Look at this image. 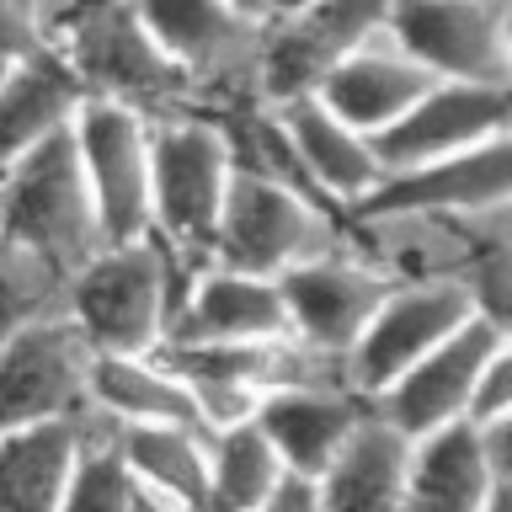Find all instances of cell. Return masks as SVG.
Returning <instances> with one entry per match:
<instances>
[{"label": "cell", "mask_w": 512, "mask_h": 512, "mask_svg": "<svg viewBox=\"0 0 512 512\" xmlns=\"http://www.w3.org/2000/svg\"><path fill=\"white\" fill-rule=\"evenodd\" d=\"M203 262L176 251L171 240H128V246H107L96 262L75 278V326L91 336L96 352H160L171 342L176 310Z\"/></svg>", "instance_id": "obj_1"}, {"label": "cell", "mask_w": 512, "mask_h": 512, "mask_svg": "<svg viewBox=\"0 0 512 512\" xmlns=\"http://www.w3.org/2000/svg\"><path fill=\"white\" fill-rule=\"evenodd\" d=\"M0 246H27L48 262L86 272L107 251L102 208H96L86 160H80L75 128L6 155L0 182Z\"/></svg>", "instance_id": "obj_2"}, {"label": "cell", "mask_w": 512, "mask_h": 512, "mask_svg": "<svg viewBox=\"0 0 512 512\" xmlns=\"http://www.w3.org/2000/svg\"><path fill=\"white\" fill-rule=\"evenodd\" d=\"M54 43L70 54L91 96H118V102L144 107L150 118L203 112V96L187 70L144 27L139 0H86L59 22Z\"/></svg>", "instance_id": "obj_3"}, {"label": "cell", "mask_w": 512, "mask_h": 512, "mask_svg": "<svg viewBox=\"0 0 512 512\" xmlns=\"http://www.w3.org/2000/svg\"><path fill=\"white\" fill-rule=\"evenodd\" d=\"M347 240L352 235L342 214L326 198H315L310 187L283 182V176H262V171H235L208 262L288 278L294 267L315 262V256L342 251Z\"/></svg>", "instance_id": "obj_4"}, {"label": "cell", "mask_w": 512, "mask_h": 512, "mask_svg": "<svg viewBox=\"0 0 512 512\" xmlns=\"http://www.w3.org/2000/svg\"><path fill=\"white\" fill-rule=\"evenodd\" d=\"M235 171L240 160L219 112L155 118V235L208 262Z\"/></svg>", "instance_id": "obj_5"}, {"label": "cell", "mask_w": 512, "mask_h": 512, "mask_svg": "<svg viewBox=\"0 0 512 512\" xmlns=\"http://www.w3.org/2000/svg\"><path fill=\"white\" fill-rule=\"evenodd\" d=\"M139 16L203 102L219 96L224 112L262 102V16L240 11L235 0H139Z\"/></svg>", "instance_id": "obj_6"}, {"label": "cell", "mask_w": 512, "mask_h": 512, "mask_svg": "<svg viewBox=\"0 0 512 512\" xmlns=\"http://www.w3.org/2000/svg\"><path fill=\"white\" fill-rule=\"evenodd\" d=\"M107 246L155 235V118L118 96H91L75 123Z\"/></svg>", "instance_id": "obj_7"}, {"label": "cell", "mask_w": 512, "mask_h": 512, "mask_svg": "<svg viewBox=\"0 0 512 512\" xmlns=\"http://www.w3.org/2000/svg\"><path fill=\"white\" fill-rule=\"evenodd\" d=\"M480 310H475V288L464 272H432V278H400L395 294L384 299L379 320L368 326V336L352 347L347 379L363 395H390L400 379L411 374L427 352H438L448 336H459Z\"/></svg>", "instance_id": "obj_8"}, {"label": "cell", "mask_w": 512, "mask_h": 512, "mask_svg": "<svg viewBox=\"0 0 512 512\" xmlns=\"http://www.w3.org/2000/svg\"><path fill=\"white\" fill-rule=\"evenodd\" d=\"M395 0H310L294 16H272L262 32V102L288 107L320 96L336 64L390 32Z\"/></svg>", "instance_id": "obj_9"}, {"label": "cell", "mask_w": 512, "mask_h": 512, "mask_svg": "<svg viewBox=\"0 0 512 512\" xmlns=\"http://www.w3.org/2000/svg\"><path fill=\"white\" fill-rule=\"evenodd\" d=\"M91 336L75 320H38V326H11L0 342V427L27 422H80L96 416Z\"/></svg>", "instance_id": "obj_10"}, {"label": "cell", "mask_w": 512, "mask_h": 512, "mask_svg": "<svg viewBox=\"0 0 512 512\" xmlns=\"http://www.w3.org/2000/svg\"><path fill=\"white\" fill-rule=\"evenodd\" d=\"M395 283L400 278L363 246V240H347L342 251L294 267L283 278L288 315H294V336L304 347L347 363L352 347H358L368 336V326L379 320L384 299L395 294Z\"/></svg>", "instance_id": "obj_11"}, {"label": "cell", "mask_w": 512, "mask_h": 512, "mask_svg": "<svg viewBox=\"0 0 512 512\" xmlns=\"http://www.w3.org/2000/svg\"><path fill=\"white\" fill-rule=\"evenodd\" d=\"M358 214H432V219L464 224L480 246L512 235V128L443 160V166L395 176Z\"/></svg>", "instance_id": "obj_12"}, {"label": "cell", "mask_w": 512, "mask_h": 512, "mask_svg": "<svg viewBox=\"0 0 512 512\" xmlns=\"http://www.w3.org/2000/svg\"><path fill=\"white\" fill-rule=\"evenodd\" d=\"M390 38L438 80L512 86V0H395Z\"/></svg>", "instance_id": "obj_13"}, {"label": "cell", "mask_w": 512, "mask_h": 512, "mask_svg": "<svg viewBox=\"0 0 512 512\" xmlns=\"http://www.w3.org/2000/svg\"><path fill=\"white\" fill-rule=\"evenodd\" d=\"M288 128V144L299 155V171L310 182L315 198H326L336 214H358L390 187V166L374 134H363L358 123H347L326 96H304V102L278 107Z\"/></svg>", "instance_id": "obj_14"}, {"label": "cell", "mask_w": 512, "mask_h": 512, "mask_svg": "<svg viewBox=\"0 0 512 512\" xmlns=\"http://www.w3.org/2000/svg\"><path fill=\"white\" fill-rule=\"evenodd\" d=\"M512 128V86H459V80H438L390 134L379 139L384 166L395 176L443 166L475 144H486Z\"/></svg>", "instance_id": "obj_15"}, {"label": "cell", "mask_w": 512, "mask_h": 512, "mask_svg": "<svg viewBox=\"0 0 512 512\" xmlns=\"http://www.w3.org/2000/svg\"><path fill=\"white\" fill-rule=\"evenodd\" d=\"M496 342H502V331L486 315H475L459 336L427 352L390 395H379V411L411 438H427V432H443L454 422H475V390Z\"/></svg>", "instance_id": "obj_16"}, {"label": "cell", "mask_w": 512, "mask_h": 512, "mask_svg": "<svg viewBox=\"0 0 512 512\" xmlns=\"http://www.w3.org/2000/svg\"><path fill=\"white\" fill-rule=\"evenodd\" d=\"M379 400L363 395L352 379H315L294 390H272L256 411L267 438L278 443L283 464L304 480H320L342 459V448L358 438V427L374 416Z\"/></svg>", "instance_id": "obj_17"}, {"label": "cell", "mask_w": 512, "mask_h": 512, "mask_svg": "<svg viewBox=\"0 0 512 512\" xmlns=\"http://www.w3.org/2000/svg\"><path fill=\"white\" fill-rule=\"evenodd\" d=\"M283 336H294L283 278L224 262H203L192 272L171 326V342H283Z\"/></svg>", "instance_id": "obj_18"}, {"label": "cell", "mask_w": 512, "mask_h": 512, "mask_svg": "<svg viewBox=\"0 0 512 512\" xmlns=\"http://www.w3.org/2000/svg\"><path fill=\"white\" fill-rule=\"evenodd\" d=\"M432 86H438V75H432L406 43H395L390 32H384V38L363 43L352 59L336 64V75L326 80L320 96H326L347 123H358L363 134L384 139Z\"/></svg>", "instance_id": "obj_19"}, {"label": "cell", "mask_w": 512, "mask_h": 512, "mask_svg": "<svg viewBox=\"0 0 512 512\" xmlns=\"http://www.w3.org/2000/svg\"><path fill=\"white\" fill-rule=\"evenodd\" d=\"M96 416L0 427V512H59L91 448Z\"/></svg>", "instance_id": "obj_20"}, {"label": "cell", "mask_w": 512, "mask_h": 512, "mask_svg": "<svg viewBox=\"0 0 512 512\" xmlns=\"http://www.w3.org/2000/svg\"><path fill=\"white\" fill-rule=\"evenodd\" d=\"M411 459L416 438L374 406L358 438L342 448V459L315 480L326 512H411Z\"/></svg>", "instance_id": "obj_21"}, {"label": "cell", "mask_w": 512, "mask_h": 512, "mask_svg": "<svg viewBox=\"0 0 512 512\" xmlns=\"http://www.w3.org/2000/svg\"><path fill=\"white\" fill-rule=\"evenodd\" d=\"M496 486H502V459H496L491 427L454 422L416 438L411 512H486Z\"/></svg>", "instance_id": "obj_22"}, {"label": "cell", "mask_w": 512, "mask_h": 512, "mask_svg": "<svg viewBox=\"0 0 512 512\" xmlns=\"http://www.w3.org/2000/svg\"><path fill=\"white\" fill-rule=\"evenodd\" d=\"M91 102V86L80 80L70 54L54 43L32 59H11L0 80V128H6V155H22L32 144L70 134Z\"/></svg>", "instance_id": "obj_23"}, {"label": "cell", "mask_w": 512, "mask_h": 512, "mask_svg": "<svg viewBox=\"0 0 512 512\" xmlns=\"http://www.w3.org/2000/svg\"><path fill=\"white\" fill-rule=\"evenodd\" d=\"M91 406L107 427H203V400L198 390L160 358H128V352H102L96 358V384Z\"/></svg>", "instance_id": "obj_24"}, {"label": "cell", "mask_w": 512, "mask_h": 512, "mask_svg": "<svg viewBox=\"0 0 512 512\" xmlns=\"http://www.w3.org/2000/svg\"><path fill=\"white\" fill-rule=\"evenodd\" d=\"M139 486L203 512L208 475H214V438L203 427H112Z\"/></svg>", "instance_id": "obj_25"}, {"label": "cell", "mask_w": 512, "mask_h": 512, "mask_svg": "<svg viewBox=\"0 0 512 512\" xmlns=\"http://www.w3.org/2000/svg\"><path fill=\"white\" fill-rule=\"evenodd\" d=\"M208 438H214V475H208L203 512H262L294 480V470L278 454V443L267 438V427L256 416L240 427L208 432Z\"/></svg>", "instance_id": "obj_26"}, {"label": "cell", "mask_w": 512, "mask_h": 512, "mask_svg": "<svg viewBox=\"0 0 512 512\" xmlns=\"http://www.w3.org/2000/svg\"><path fill=\"white\" fill-rule=\"evenodd\" d=\"M0 278H6V331L75 315V278L80 272L48 262L38 251L0 246Z\"/></svg>", "instance_id": "obj_27"}, {"label": "cell", "mask_w": 512, "mask_h": 512, "mask_svg": "<svg viewBox=\"0 0 512 512\" xmlns=\"http://www.w3.org/2000/svg\"><path fill=\"white\" fill-rule=\"evenodd\" d=\"M139 496H144V486H139L134 464L123 459L112 427L96 416L91 448H86V459H80L75 486H70L59 512H139Z\"/></svg>", "instance_id": "obj_28"}, {"label": "cell", "mask_w": 512, "mask_h": 512, "mask_svg": "<svg viewBox=\"0 0 512 512\" xmlns=\"http://www.w3.org/2000/svg\"><path fill=\"white\" fill-rule=\"evenodd\" d=\"M464 278L475 288V310L502 336H512V240H486Z\"/></svg>", "instance_id": "obj_29"}, {"label": "cell", "mask_w": 512, "mask_h": 512, "mask_svg": "<svg viewBox=\"0 0 512 512\" xmlns=\"http://www.w3.org/2000/svg\"><path fill=\"white\" fill-rule=\"evenodd\" d=\"M475 422L480 427H502L512 422V336H502L480 374V390H475Z\"/></svg>", "instance_id": "obj_30"}, {"label": "cell", "mask_w": 512, "mask_h": 512, "mask_svg": "<svg viewBox=\"0 0 512 512\" xmlns=\"http://www.w3.org/2000/svg\"><path fill=\"white\" fill-rule=\"evenodd\" d=\"M262 512H326V496H320L315 480L294 475V480H288V486H283L278 496H272V502H267Z\"/></svg>", "instance_id": "obj_31"}, {"label": "cell", "mask_w": 512, "mask_h": 512, "mask_svg": "<svg viewBox=\"0 0 512 512\" xmlns=\"http://www.w3.org/2000/svg\"><path fill=\"white\" fill-rule=\"evenodd\" d=\"M491 443H496V459H502V475H512V422L491 427Z\"/></svg>", "instance_id": "obj_32"}, {"label": "cell", "mask_w": 512, "mask_h": 512, "mask_svg": "<svg viewBox=\"0 0 512 512\" xmlns=\"http://www.w3.org/2000/svg\"><path fill=\"white\" fill-rule=\"evenodd\" d=\"M139 512H192V507H182V502H166V496L144 491V496H139Z\"/></svg>", "instance_id": "obj_33"}, {"label": "cell", "mask_w": 512, "mask_h": 512, "mask_svg": "<svg viewBox=\"0 0 512 512\" xmlns=\"http://www.w3.org/2000/svg\"><path fill=\"white\" fill-rule=\"evenodd\" d=\"M486 512H512V475H502V486H496V496L486 502Z\"/></svg>", "instance_id": "obj_34"}, {"label": "cell", "mask_w": 512, "mask_h": 512, "mask_svg": "<svg viewBox=\"0 0 512 512\" xmlns=\"http://www.w3.org/2000/svg\"><path fill=\"white\" fill-rule=\"evenodd\" d=\"M304 6H310V0H267V22H272V16H294Z\"/></svg>", "instance_id": "obj_35"}]
</instances>
